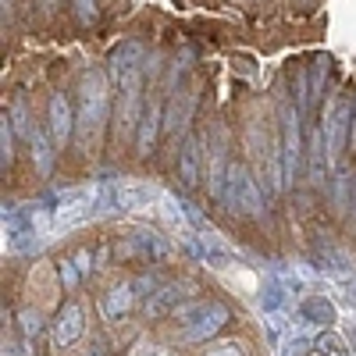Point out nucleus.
I'll use <instances>...</instances> for the list:
<instances>
[{
	"label": "nucleus",
	"mask_w": 356,
	"mask_h": 356,
	"mask_svg": "<svg viewBox=\"0 0 356 356\" xmlns=\"http://www.w3.org/2000/svg\"><path fill=\"white\" fill-rule=\"evenodd\" d=\"M107 82H104V72H89L82 75V89H79V136L86 139L89 132H93L100 125L104 118V104H107Z\"/></svg>",
	"instance_id": "nucleus-1"
},
{
	"label": "nucleus",
	"mask_w": 356,
	"mask_h": 356,
	"mask_svg": "<svg viewBox=\"0 0 356 356\" xmlns=\"http://www.w3.org/2000/svg\"><path fill=\"white\" fill-rule=\"evenodd\" d=\"M228 203H235L239 211H246V214H260L264 211V200H260V189H257V182L246 175V168H239V164H232L228 168Z\"/></svg>",
	"instance_id": "nucleus-2"
},
{
	"label": "nucleus",
	"mask_w": 356,
	"mask_h": 356,
	"mask_svg": "<svg viewBox=\"0 0 356 356\" xmlns=\"http://www.w3.org/2000/svg\"><path fill=\"white\" fill-rule=\"evenodd\" d=\"M161 203V193L150 182H136V178H122L114 186V207L122 211H143V207H154Z\"/></svg>",
	"instance_id": "nucleus-3"
},
{
	"label": "nucleus",
	"mask_w": 356,
	"mask_h": 356,
	"mask_svg": "<svg viewBox=\"0 0 356 356\" xmlns=\"http://www.w3.org/2000/svg\"><path fill=\"white\" fill-rule=\"evenodd\" d=\"M349 118H353L349 100H332L328 107H324V143H328L332 157H339V150H342V136L349 129Z\"/></svg>",
	"instance_id": "nucleus-4"
},
{
	"label": "nucleus",
	"mask_w": 356,
	"mask_h": 356,
	"mask_svg": "<svg viewBox=\"0 0 356 356\" xmlns=\"http://www.w3.org/2000/svg\"><path fill=\"white\" fill-rule=\"evenodd\" d=\"M100 189H82V193H68L61 200V207L54 211V225H61V228H72L79 221H86L89 214H93V200H97Z\"/></svg>",
	"instance_id": "nucleus-5"
},
{
	"label": "nucleus",
	"mask_w": 356,
	"mask_h": 356,
	"mask_svg": "<svg viewBox=\"0 0 356 356\" xmlns=\"http://www.w3.org/2000/svg\"><path fill=\"white\" fill-rule=\"evenodd\" d=\"M282 157H285V178L300 168V114L289 104H282Z\"/></svg>",
	"instance_id": "nucleus-6"
},
{
	"label": "nucleus",
	"mask_w": 356,
	"mask_h": 356,
	"mask_svg": "<svg viewBox=\"0 0 356 356\" xmlns=\"http://www.w3.org/2000/svg\"><path fill=\"white\" fill-rule=\"evenodd\" d=\"M47 118H50V132H54V143L65 146L72 139V104L65 100V93H50V104H47Z\"/></svg>",
	"instance_id": "nucleus-7"
},
{
	"label": "nucleus",
	"mask_w": 356,
	"mask_h": 356,
	"mask_svg": "<svg viewBox=\"0 0 356 356\" xmlns=\"http://www.w3.org/2000/svg\"><path fill=\"white\" fill-rule=\"evenodd\" d=\"M82 328H86L82 307H79V303H68L61 314H57V321H54V342L65 349V346H72V342L82 335Z\"/></svg>",
	"instance_id": "nucleus-8"
},
{
	"label": "nucleus",
	"mask_w": 356,
	"mask_h": 356,
	"mask_svg": "<svg viewBox=\"0 0 356 356\" xmlns=\"http://www.w3.org/2000/svg\"><path fill=\"white\" fill-rule=\"evenodd\" d=\"M225 321H228V307L211 303V307H207V314H203L196 324H189V328H186V339H189V342H203V339H211Z\"/></svg>",
	"instance_id": "nucleus-9"
},
{
	"label": "nucleus",
	"mask_w": 356,
	"mask_h": 356,
	"mask_svg": "<svg viewBox=\"0 0 356 356\" xmlns=\"http://www.w3.org/2000/svg\"><path fill=\"white\" fill-rule=\"evenodd\" d=\"M139 65H143V43L139 40H129L122 47H114V54H111V75L114 79H122L125 72H132Z\"/></svg>",
	"instance_id": "nucleus-10"
},
{
	"label": "nucleus",
	"mask_w": 356,
	"mask_h": 356,
	"mask_svg": "<svg viewBox=\"0 0 356 356\" xmlns=\"http://www.w3.org/2000/svg\"><path fill=\"white\" fill-rule=\"evenodd\" d=\"M200 164H203V143H200V136H189L186 139V150H182V161H178L186 186H196L200 182Z\"/></svg>",
	"instance_id": "nucleus-11"
},
{
	"label": "nucleus",
	"mask_w": 356,
	"mask_h": 356,
	"mask_svg": "<svg viewBox=\"0 0 356 356\" xmlns=\"http://www.w3.org/2000/svg\"><path fill=\"white\" fill-rule=\"evenodd\" d=\"M100 307H104V317H107V321L125 317V314H129V307H132V285L125 282V285H114V289H107Z\"/></svg>",
	"instance_id": "nucleus-12"
},
{
	"label": "nucleus",
	"mask_w": 356,
	"mask_h": 356,
	"mask_svg": "<svg viewBox=\"0 0 356 356\" xmlns=\"http://www.w3.org/2000/svg\"><path fill=\"white\" fill-rule=\"evenodd\" d=\"M178 300H182V285H175V282L161 285L157 292H150V300H146V317H161V314H168Z\"/></svg>",
	"instance_id": "nucleus-13"
},
{
	"label": "nucleus",
	"mask_w": 356,
	"mask_h": 356,
	"mask_svg": "<svg viewBox=\"0 0 356 356\" xmlns=\"http://www.w3.org/2000/svg\"><path fill=\"white\" fill-rule=\"evenodd\" d=\"M157 122H161V104L154 100L150 107H146V114H143V129H139V139H136V154L139 157L150 154V146L157 139Z\"/></svg>",
	"instance_id": "nucleus-14"
},
{
	"label": "nucleus",
	"mask_w": 356,
	"mask_h": 356,
	"mask_svg": "<svg viewBox=\"0 0 356 356\" xmlns=\"http://www.w3.org/2000/svg\"><path fill=\"white\" fill-rule=\"evenodd\" d=\"M300 321H310V324H317V328H324V324H332V321H335V310H332L328 300H321V296H310V300L303 303V310H300Z\"/></svg>",
	"instance_id": "nucleus-15"
},
{
	"label": "nucleus",
	"mask_w": 356,
	"mask_h": 356,
	"mask_svg": "<svg viewBox=\"0 0 356 356\" xmlns=\"http://www.w3.org/2000/svg\"><path fill=\"white\" fill-rule=\"evenodd\" d=\"M132 239H136V246H139L146 257H154V260H168V257H171L168 243L161 239V235H154V232H143V228H139V232L132 235Z\"/></svg>",
	"instance_id": "nucleus-16"
},
{
	"label": "nucleus",
	"mask_w": 356,
	"mask_h": 356,
	"mask_svg": "<svg viewBox=\"0 0 356 356\" xmlns=\"http://www.w3.org/2000/svg\"><path fill=\"white\" fill-rule=\"evenodd\" d=\"M321 175H324V157H321V129H314L310 132V182L317 186L321 182Z\"/></svg>",
	"instance_id": "nucleus-17"
},
{
	"label": "nucleus",
	"mask_w": 356,
	"mask_h": 356,
	"mask_svg": "<svg viewBox=\"0 0 356 356\" xmlns=\"http://www.w3.org/2000/svg\"><path fill=\"white\" fill-rule=\"evenodd\" d=\"M203 356H250V349H246V342H239V339H225V342L207 346Z\"/></svg>",
	"instance_id": "nucleus-18"
},
{
	"label": "nucleus",
	"mask_w": 356,
	"mask_h": 356,
	"mask_svg": "<svg viewBox=\"0 0 356 356\" xmlns=\"http://www.w3.org/2000/svg\"><path fill=\"white\" fill-rule=\"evenodd\" d=\"M57 278H61L65 292H72L79 282H82V271H79V264L75 260H61V267H57Z\"/></svg>",
	"instance_id": "nucleus-19"
},
{
	"label": "nucleus",
	"mask_w": 356,
	"mask_h": 356,
	"mask_svg": "<svg viewBox=\"0 0 356 356\" xmlns=\"http://www.w3.org/2000/svg\"><path fill=\"white\" fill-rule=\"evenodd\" d=\"M22 332H25V342L40 339V335H43V317H40L36 310H25V314H22Z\"/></svg>",
	"instance_id": "nucleus-20"
},
{
	"label": "nucleus",
	"mask_w": 356,
	"mask_h": 356,
	"mask_svg": "<svg viewBox=\"0 0 356 356\" xmlns=\"http://www.w3.org/2000/svg\"><path fill=\"white\" fill-rule=\"evenodd\" d=\"M29 143H33V157H36V164H40V171H50V150H47V139H43V132L36 129L33 132V139H29Z\"/></svg>",
	"instance_id": "nucleus-21"
},
{
	"label": "nucleus",
	"mask_w": 356,
	"mask_h": 356,
	"mask_svg": "<svg viewBox=\"0 0 356 356\" xmlns=\"http://www.w3.org/2000/svg\"><path fill=\"white\" fill-rule=\"evenodd\" d=\"M11 118H15V129H18V132H22L25 139H33V132H36V129L29 125V114H25V100H15V104H11Z\"/></svg>",
	"instance_id": "nucleus-22"
},
{
	"label": "nucleus",
	"mask_w": 356,
	"mask_h": 356,
	"mask_svg": "<svg viewBox=\"0 0 356 356\" xmlns=\"http://www.w3.org/2000/svg\"><path fill=\"white\" fill-rule=\"evenodd\" d=\"M307 349H310V339L296 332V335L285 339V353H282V356H307Z\"/></svg>",
	"instance_id": "nucleus-23"
},
{
	"label": "nucleus",
	"mask_w": 356,
	"mask_h": 356,
	"mask_svg": "<svg viewBox=\"0 0 356 356\" xmlns=\"http://www.w3.org/2000/svg\"><path fill=\"white\" fill-rule=\"evenodd\" d=\"M75 11L82 25H93L97 22V0H75Z\"/></svg>",
	"instance_id": "nucleus-24"
},
{
	"label": "nucleus",
	"mask_w": 356,
	"mask_h": 356,
	"mask_svg": "<svg viewBox=\"0 0 356 356\" xmlns=\"http://www.w3.org/2000/svg\"><path fill=\"white\" fill-rule=\"evenodd\" d=\"M193 104H196V93H189V100H186L182 114H189V111H193ZM164 129H168V132H175V129H178V104L171 107V114H168V122H164Z\"/></svg>",
	"instance_id": "nucleus-25"
},
{
	"label": "nucleus",
	"mask_w": 356,
	"mask_h": 356,
	"mask_svg": "<svg viewBox=\"0 0 356 356\" xmlns=\"http://www.w3.org/2000/svg\"><path fill=\"white\" fill-rule=\"evenodd\" d=\"M0 146H4V164H11V129H8V114H4V125H0Z\"/></svg>",
	"instance_id": "nucleus-26"
},
{
	"label": "nucleus",
	"mask_w": 356,
	"mask_h": 356,
	"mask_svg": "<svg viewBox=\"0 0 356 356\" xmlns=\"http://www.w3.org/2000/svg\"><path fill=\"white\" fill-rule=\"evenodd\" d=\"M89 260H93V253H89V250H79V253H75V264H79L82 275H89Z\"/></svg>",
	"instance_id": "nucleus-27"
},
{
	"label": "nucleus",
	"mask_w": 356,
	"mask_h": 356,
	"mask_svg": "<svg viewBox=\"0 0 356 356\" xmlns=\"http://www.w3.org/2000/svg\"><path fill=\"white\" fill-rule=\"evenodd\" d=\"M317 349H321V353H339V339L324 335V339H317Z\"/></svg>",
	"instance_id": "nucleus-28"
}]
</instances>
